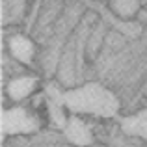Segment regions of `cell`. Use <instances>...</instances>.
<instances>
[{
	"mask_svg": "<svg viewBox=\"0 0 147 147\" xmlns=\"http://www.w3.org/2000/svg\"><path fill=\"white\" fill-rule=\"evenodd\" d=\"M63 104L71 114H90L99 117H114L119 110L117 97L99 82L63 91Z\"/></svg>",
	"mask_w": 147,
	"mask_h": 147,
	"instance_id": "obj_1",
	"label": "cell"
},
{
	"mask_svg": "<svg viewBox=\"0 0 147 147\" xmlns=\"http://www.w3.org/2000/svg\"><path fill=\"white\" fill-rule=\"evenodd\" d=\"M0 129H2V136L32 134L37 130V121L21 106L4 108L0 117Z\"/></svg>",
	"mask_w": 147,
	"mask_h": 147,
	"instance_id": "obj_2",
	"label": "cell"
},
{
	"mask_svg": "<svg viewBox=\"0 0 147 147\" xmlns=\"http://www.w3.org/2000/svg\"><path fill=\"white\" fill-rule=\"evenodd\" d=\"M63 136L67 138V142L78 147H86L93 144V132H91L90 125L78 117V114H73L67 119V125L63 127Z\"/></svg>",
	"mask_w": 147,
	"mask_h": 147,
	"instance_id": "obj_3",
	"label": "cell"
},
{
	"mask_svg": "<svg viewBox=\"0 0 147 147\" xmlns=\"http://www.w3.org/2000/svg\"><path fill=\"white\" fill-rule=\"evenodd\" d=\"M45 93H47V104H49V112H50V119L56 123L60 129H63L67 125V119L63 114L65 104H63V91H60V88L56 84L50 82L45 88Z\"/></svg>",
	"mask_w": 147,
	"mask_h": 147,
	"instance_id": "obj_4",
	"label": "cell"
},
{
	"mask_svg": "<svg viewBox=\"0 0 147 147\" xmlns=\"http://www.w3.org/2000/svg\"><path fill=\"white\" fill-rule=\"evenodd\" d=\"M37 86L36 76H17V78L9 80L7 84V95L13 100H22L26 99Z\"/></svg>",
	"mask_w": 147,
	"mask_h": 147,
	"instance_id": "obj_5",
	"label": "cell"
},
{
	"mask_svg": "<svg viewBox=\"0 0 147 147\" xmlns=\"http://www.w3.org/2000/svg\"><path fill=\"white\" fill-rule=\"evenodd\" d=\"M9 50L21 63H30L34 58V43L24 36H13L9 39Z\"/></svg>",
	"mask_w": 147,
	"mask_h": 147,
	"instance_id": "obj_6",
	"label": "cell"
},
{
	"mask_svg": "<svg viewBox=\"0 0 147 147\" xmlns=\"http://www.w3.org/2000/svg\"><path fill=\"white\" fill-rule=\"evenodd\" d=\"M121 129L129 136H142L144 140H147V110L136 115H130V117H125L121 121Z\"/></svg>",
	"mask_w": 147,
	"mask_h": 147,
	"instance_id": "obj_7",
	"label": "cell"
},
{
	"mask_svg": "<svg viewBox=\"0 0 147 147\" xmlns=\"http://www.w3.org/2000/svg\"><path fill=\"white\" fill-rule=\"evenodd\" d=\"M110 9L121 19H130L140 11V0H110Z\"/></svg>",
	"mask_w": 147,
	"mask_h": 147,
	"instance_id": "obj_8",
	"label": "cell"
},
{
	"mask_svg": "<svg viewBox=\"0 0 147 147\" xmlns=\"http://www.w3.org/2000/svg\"><path fill=\"white\" fill-rule=\"evenodd\" d=\"M24 2L26 0H4L2 4V22L7 24V21L13 22L24 13Z\"/></svg>",
	"mask_w": 147,
	"mask_h": 147,
	"instance_id": "obj_9",
	"label": "cell"
},
{
	"mask_svg": "<svg viewBox=\"0 0 147 147\" xmlns=\"http://www.w3.org/2000/svg\"><path fill=\"white\" fill-rule=\"evenodd\" d=\"M145 95H147V84H145Z\"/></svg>",
	"mask_w": 147,
	"mask_h": 147,
	"instance_id": "obj_10",
	"label": "cell"
}]
</instances>
